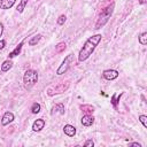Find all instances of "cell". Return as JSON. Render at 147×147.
I'll use <instances>...</instances> for the list:
<instances>
[{
  "instance_id": "1",
  "label": "cell",
  "mask_w": 147,
  "mask_h": 147,
  "mask_svg": "<svg viewBox=\"0 0 147 147\" xmlns=\"http://www.w3.org/2000/svg\"><path fill=\"white\" fill-rule=\"evenodd\" d=\"M101 37H102V36H101L100 33H98V34H94V36L90 37V38L85 41L84 46L82 47V49L79 51V54H78V61H79V62H83V61L87 60V59L92 55V53L94 52L95 47H96L98 44L101 41Z\"/></svg>"
},
{
  "instance_id": "2",
  "label": "cell",
  "mask_w": 147,
  "mask_h": 147,
  "mask_svg": "<svg viewBox=\"0 0 147 147\" xmlns=\"http://www.w3.org/2000/svg\"><path fill=\"white\" fill-rule=\"evenodd\" d=\"M114 7H115V5L111 3V5H109L108 7H106V8L101 11V14H100V16H99V18H98V22L95 23V29L102 28V26L108 22V20L110 18V16H111V14H113V11H114Z\"/></svg>"
},
{
  "instance_id": "3",
  "label": "cell",
  "mask_w": 147,
  "mask_h": 147,
  "mask_svg": "<svg viewBox=\"0 0 147 147\" xmlns=\"http://www.w3.org/2000/svg\"><path fill=\"white\" fill-rule=\"evenodd\" d=\"M38 80V74L36 70L33 69H29L24 72V76H23V83H24V87L25 88H31Z\"/></svg>"
},
{
  "instance_id": "4",
  "label": "cell",
  "mask_w": 147,
  "mask_h": 147,
  "mask_svg": "<svg viewBox=\"0 0 147 147\" xmlns=\"http://www.w3.org/2000/svg\"><path fill=\"white\" fill-rule=\"evenodd\" d=\"M68 87H69V82H62V83H59L56 85H52L47 90V94L49 96H52L54 94H59V93H62V92L67 91Z\"/></svg>"
},
{
  "instance_id": "5",
  "label": "cell",
  "mask_w": 147,
  "mask_h": 147,
  "mask_svg": "<svg viewBox=\"0 0 147 147\" xmlns=\"http://www.w3.org/2000/svg\"><path fill=\"white\" fill-rule=\"evenodd\" d=\"M74 62V54H69V55H67L65 56V59H64V61L61 63V65L59 67V69L56 70V74L57 75H62V74H64L69 68H70V64Z\"/></svg>"
},
{
  "instance_id": "6",
  "label": "cell",
  "mask_w": 147,
  "mask_h": 147,
  "mask_svg": "<svg viewBox=\"0 0 147 147\" xmlns=\"http://www.w3.org/2000/svg\"><path fill=\"white\" fill-rule=\"evenodd\" d=\"M102 76L105 79L107 80H114L118 77V71L117 70H114V69H107L102 72Z\"/></svg>"
},
{
  "instance_id": "7",
  "label": "cell",
  "mask_w": 147,
  "mask_h": 147,
  "mask_svg": "<svg viewBox=\"0 0 147 147\" xmlns=\"http://www.w3.org/2000/svg\"><path fill=\"white\" fill-rule=\"evenodd\" d=\"M14 121V114L10 113V111H6L2 116V119H1V124L2 125H8L9 123H11Z\"/></svg>"
},
{
  "instance_id": "8",
  "label": "cell",
  "mask_w": 147,
  "mask_h": 147,
  "mask_svg": "<svg viewBox=\"0 0 147 147\" xmlns=\"http://www.w3.org/2000/svg\"><path fill=\"white\" fill-rule=\"evenodd\" d=\"M44 126H45V121H44L42 118H39V119H36V121L33 122V124H32V130H33L34 132H39V131H41V130L44 129Z\"/></svg>"
},
{
  "instance_id": "9",
  "label": "cell",
  "mask_w": 147,
  "mask_h": 147,
  "mask_svg": "<svg viewBox=\"0 0 147 147\" xmlns=\"http://www.w3.org/2000/svg\"><path fill=\"white\" fill-rule=\"evenodd\" d=\"M93 123H94V117H93L92 115L86 114V115H84V116L82 117V124H83L84 126H91Z\"/></svg>"
},
{
  "instance_id": "10",
  "label": "cell",
  "mask_w": 147,
  "mask_h": 147,
  "mask_svg": "<svg viewBox=\"0 0 147 147\" xmlns=\"http://www.w3.org/2000/svg\"><path fill=\"white\" fill-rule=\"evenodd\" d=\"M63 131H64V133H65L68 137H74V136L76 134V127L72 126V125H70V124L64 125Z\"/></svg>"
},
{
  "instance_id": "11",
  "label": "cell",
  "mask_w": 147,
  "mask_h": 147,
  "mask_svg": "<svg viewBox=\"0 0 147 147\" xmlns=\"http://www.w3.org/2000/svg\"><path fill=\"white\" fill-rule=\"evenodd\" d=\"M16 0H0V9H9L14 6Z\"/></svg>"
},
{
  "instance_id": "12",
  "label": "cell",
  "mask_w": 147,
  "mask_h": 147,
  "mask_svg": "<svg viewBox=\"0 0 147 147\" xmlns=\"http://www.w3.org/2000/svg\"><path fill=\"white\" fill-rule=\"evenodd\" d=\"M11 67H13V62L8 59V60H6V61L2 62V64H1V71H2V72H6V71H8Z\"/></svg>"
},
{
  "instance_id": "13",
  "label": "cell",
  "mask_w": 147,
  "mask_h": 147,
  "mask_svg": "<svg viewBox=\"0 0 147 147\" xmlns=\"http://www.w3.org/2000/svg\"><path fill=\"white\" fill-rule=\"evenodd\" d=\"M22 46H23V41L22 42H20L16 47H15V49L11 52V53H9V57L11 59V57H15L16 55H18L20 53H21V49H22Z\"/></svg>"
},
{
  "instance_id": "14",
  "label": "cell",
  "mask_w": 147,
  "mask_h": 147,
  "mask_svg": "<svg viewBox=\"0 0 147 147\" xmlns=\"http://www.w3.org/2000/svg\"><path fill=\"white\" fill-rule=\"evenodd\" d=\"M79 108H80L84 113H86V114H91V113L94 111V107H93L92 105H80Z\"/></svg>"
},
{
  "instance_id": "15",
  "label": "cell",
  "mask_w": 147,
  "mask_h": 147,
  "mask_svg": "<svg viewBox=\"0 0 147 147\" xmlns=\"http://www.w3.org/2000/svg\"><path fill=\"white\" fill-rule=\"evenodd\" d=\"M121 96H122V93H115V94H113V96H111V105L115 108H117V103H118Z\"/></svg>"
},
{
  "instance_id": "16",
  "label": "cell",
  "mask_w": 147,
  "mask_h": 147,
  "mask_svg": "<svg viewBox=\"0 0 147 147\" xmlns=\"http://www.w3.org/2000/svg\"><path fill=\"white\" fill-rule=\"evenodd\" d=\"M41 39V34H36V36H33L30 40H29V45L30 46H33V45H36V44H38L39 42V40Z\"/></svg>"
},
{
  "instance_id": "17",
  "label": "cell",
  "mask_w": 147,
  "mask_h": 147,
  "mask_svg": "<svg viewBox=\"0 0 147 147\" xmlns=\"http://www.w3.org/2000/svg\"><path fill=\"white\" fill-rule=\"evenodd\" d=\"M54 111H57V113H60L61 115H63V114H64V106H63L62 103L55 105V106L53 107V113H54Z\"/></svg>"
},
{
  "instance_id": "18",
  "label": "cell",
  "mask_w": 147,
  "mask_h": 147,
  "mask_svg": "<svg viewBox=\"0 0 147 147\" xmlns=\"http://www.w3.org/2000/svg\"><path fill=\"white\" fill-rule=\"evenodd\" d=\"M65 47H67V45H65V42H59L56 46H55V51H56V53H61V52H63L64 49H65Z\"/></svg>"
},
{
  "instance_id": "19",
  "label": "cell",
  "mask_w": 147,
  "mask_h": 147,
  "mask_svg": "<svg viewBox=\"0 0 147 147\" xmlns=\"http://www.w3.org/2000/svg\"><path fill=\"white\" fill-rule=\"evenodd\" d=\"M26 3H28V0H21L20 1V3H18V6H17V11L18 13H22L23 10H24V8H25V6H26Z\"/></svg>"
},
{
  "instance_id": "20",
  "label": "cell",
  "mask_w": 147,
  "mask_h": 147,
  "mask_svg": "<svg viewBox=\"0 0 147 147\" xmlns=\"http://www.w3.org/2000/svg\"><path fill=\"white\" fill-rule=\"evenodd\" d=\"M139 42L141 45H146L147 44V32H142L139 37Z\"/></svg>"
},
{
  "instance_id": "21",
  "label": "cell",
  "mask_w": 147,
  "mask_h": 147,
  "mask_svg": "<svg viewBox=\"0 0 147 147\" xmlns=\"http://www.w3.org/2000/svg\"><path fill=\"white\" fill-rule=\"evenodd\" d=\"M39 111H40V105L38 102H34L31 107V113L32 114H38Z\"/></svg>"
},
{
  "instance_id": "22",
  "label": "cell",
  "mask_w": 147,
  "mask_h": 147,
  "mask_svg": "<svg viewBox=\"0 0 147 147\" xmlns=\"http://www.w3.org/2000/svg\"><path fill=\"white\" fill-rule=\"evenodd\" d=\"M139 121L142 123L144 127H147V116L146 115H140L139 116Z\"/></svg>"
},
{
  "instance_id": "23",
  "label": "cell",
  "mask_w": 147,
  "mask_h": 147,
  "mask_svg": "<svg viewBox=\"0 0 147 147\" xmlns=\"http://www.w3.org/2000/svg\"><path fill=\"white\" fill-rule=\"evenodd\" d=\"M65 20H67V17H65L64 15H61V16L57 18V24H59V25H62V24H64Z\"/></svg>"
},
{
  "instance_id": "24",
  "label": "cell",
  "mask_w": 147,
  "mask_h": 147,
  "mask_svg": "<svg viewBox=\"0 0 147 147\" xmlns=\"http://www.w3.org/2000/svg\"><path fill=\"white\" fill-rule=\"evenodd\" d=\"M84 146H85V147H93V146H94V141H93L92 139H88V140L85 141Z\"/></svg>"
},
{
  "instance_id": "25",
  "label": "cell",
  "mask_w": 147,
  "mask_h": 147,
  "mask_svg": "<svg viewBox=\"0 0 147 147\" xmlns=\"http://www.w3.org/2000/svg\"><path fill=\"white\" fill-rule=\"evenodd\" d=\"M5 46H6V41H5L3 39H1V40H0V49H2Z\"/></svg>"
},
{
  "instance_id": "26",
  "label": "cell",
  "mask_w": 147,
  "mask_h": 147,
  "mask_svg": "<svg viewBox=\"0 0 147 147\" xmlns=\"http://www.w3.org/2000/svg\"><path fill=\"white\" fill-rule=\"evenodd\" d=\"M129 146H132V147H141V145L138 144V142H132V144H130Z\"/></svg>"
},
{
  "instance_id": "27",
  "label": "cell",
  "mask_w": 147,
  "mask_h": 147,
  "mask_svg": "<svg viewBox=\"0 0 147 147\" xmlns=\"http://www.w3.org/2000/svg\"><path fill=\"white\" fill-rule=\"evenodd\" d=\"M2 32H3V24L0 23V37L2 36Z\"/></svg>"
},
{
  "instance_id": "28",
  "label": "cell",
  "mask_w": 147,
  "mask_h": 147,
  "mask_svg": "<svg viewBox=\"0 0 147 147\" xmlns=\"http://www.w3.org/2000/svg\"><path fill=\"white\" fill-rule=\"evenodd\" d=\"M146 1H147V0H139V2H140L141 5H144V3H146Z\"/></svg>"
}]
</instances>
